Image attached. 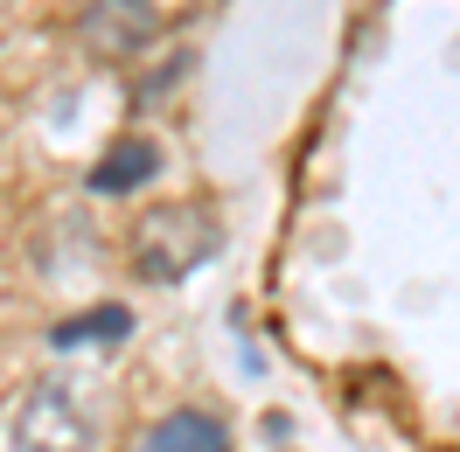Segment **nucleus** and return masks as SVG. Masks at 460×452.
<instances>
[{
  "label": "nucleus",
  "mask_w": 460,
  "mask_h": 452,
  "mask_svg": "<svg viewBox=\"0 0 460 452\" xmlns=\"http://www.w3.org/2000/svg\"><path fill=\"white\" fill-rule=\"evenodd\" d=\"M154 168H161V146L154 140H119L112 153L91 168V188H98V196H126V188H140Z\"/></svg>",
  "instance_id": "5"
},
{
  "label": "nucleus",
  "mask_w": 460,
  "mask_h": 452,
  "mask_svg": "<svg viewBox=\"0 0 460 452\" xmlns=\"http://www.w3.org/2000/svg\"><path fill=\"white\" fill-rule=\"evenodd\" d=\"M154 35H161L154 0H91V7H77V42L98 63H133Z\"/></svg>",
  "instance_id": "3"
},
{
  "label": "nucleus",
  "mask_w": 460,
  "mask_h": 452,
  "mask_svg": "<svg viewBox=\"0 0 460 452\" xmlns=\"http://www.w3.org/2000/svg\"><path fill=\"white\" fill-rule=\"evenodd\" d=\"M140 452H230V439H224V424L209 418V411H174V418H161L146 431Z\"/></svg>",
  "instance_id": "4"
},
{
  "label": "nucleus",
  "mask_w": 460,
  "mask_h": 452,
  "mask_svg": "<svg viewBox=\"0 0 460 452\" xmlns=\"http://www.w3.org/2000/svg\"><path fill=\"white\" fill-rule=\"evenodd\" d=\"M209 251H217V216H209L202 202L154 209V216H140V230H133V272L154 279V285L189 279Z\"/></svg>",
  "instance_id": "1"
},
{
  "label": "nucleus",
  "mask_w": 460,
  "mask_h": 452,
  "mask_svg": "<svg viewBox=\"0 0 460 452\" xmlns=\"http://www.w3.org/2000/svg\"><path fill=\"white\" fill-rule=\"evenodd\" d=\"M126 327H133V313H126V307H98V313H77V320H57V327H49V341H57V348H91L98 335L119 341Z\"/></svg>",
  "instance_id": "6"
},
{
  "label": "nucleus",
  "mask_w": 460,
  "mask_h": 452,
  "mask_svg": "<svg viewBox=\"0 0 460 452\" xmlns=\"http://www.w3.org/2000/svg\"><path fill=\"white\" fill-rule=\"evenodd\" d=\"M98 446V418L77 383L42 376L22 404H14V452H91Z\"/></svg>",
  "instance_id": "2"
}]
</instances>
